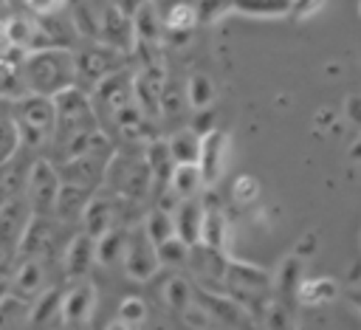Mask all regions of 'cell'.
<instances>
[{
  "mask_svg": "<svg viewBox=\"0 0 361 330\" xmlns=\"http://www.w3.org/2000/svg\"><path fill=\"white\" fill-rule=\"evenodd\" d=\"M23 82L28 93L39 96H56L65 87L76 82V65H73V51L71 48H39L28 51L20 65Z\"/></svg>",
  "mask_w": 361,
  "mask_h": 330,
  "instance_id": "6da1fadb",
  "label": "cell"
},
{
  "mask_svg": "<svg viewBox=\"0 0 361 330\" xmlns=\"http://www.w3.org/2000/svg\"><path fill=\"white\" fill-rule=\"evenodd\" d=\"M54 104H56V130H54V144H56V149H62L71 138L102 127V124H99V116H96V110H93L90 93H85V90L76 87V85H71V87H65L62 93H56V96H54Z\"/></svg>",
  "mask_w": 361,
  "mask_h": 330,
  "instance_id": "7a4b0ae2",
  "label": "cell"
},
{
  "mask_svg": "<svg viewBox=\"0 0 361 330\" xmlns=\"http://www.w3.org/2000/svg\"><path fill=\"white\" fill-rule=\"evenodd\" d=\"M124 59H127V54H121V51H116L99 39H90L79 51H73V65H76V82L73 85L82 87L85 93H93V87L104 76L124 68Z\"/></svg>",
  "mask_w": 361,
  "mask_h": 330,
  "instance_id": "3957f363",
  "label": "cell"
},
{
  "mask_svg": "<svg viewBox=\"0 0 361 330\" xmlns=\"http://www.w3.org/2000/svg\"><path fill=\"white\" fill-rule=\"evenodd\" d=\"M59 186H62L59 169L51 161L37 158L25 175V203H28L31 214H54Z\"/></svg>",
  "mask_w": 361,
  "mask_h": 330,
  "instance_id": "277c9868",
  "label": "cell"
},
{
  "mask_svg": "<svg viewBox=\"0 0 361 330\" xmlns=\"http://www.w3.org/2000/svg\"><path fill=\"white\" fill-rule=\"evenodd\" d=\"M121 265H124V274L135 282H149L161 271L158 245L149 240V234L144 231L141 223L127 228V245H124Z\"/></svg>",
  "mask_w": 361,
  "mask_h": 330,
  "instance_id": "5b68a950",
  "label": "cell"
},
{
  "mask_svg": "<svg viewBox=\"0 0 361 330\" xmlns=\"http://www.w3.org/2000/svg\"><path fill=\"white\" fill-rule=\"evenodd\" d=\"M133 68H118L116 73L104 76L93 93H90V102H93V110L99 116V124L104 127V121H113V116L133 102Z\"/></svg>",
  "mask_w": 361,
  "mask_h": 330,
  "instance_id": "8992f818",
  "label": "cell"
},
{
  "mask_svg": "<svg viewBox=\"0 0 361 330\" xmlns=\"http://www.w3.org/2000/svg\"><path fill=\"white\" fill-rule=\"evenodd\" d=\"M14 121L54 138L56 130V104L51 96H39V93H25L14 102Z\"/></svg>",
  "mask_w": 361,
  "mask_h": 330,
  "instance_id": "52a82bcc",
  "label": "cell"
},
{
  "mask_svg": "<svg viewBox=\"0 0 361 330\" xmlns=\"http://www.w3.org/2000/svg\"><path fill=\"white\" fill-rule=\"evenodd\" d=\"M226 161H228V133L214 127L206 135H200L197 169H200L203 186H214L220 181V175L226 172Z\"/></svg>",
  "mask_w": 361,
  "mask_h": 330,
  "instance_id": "ba28073f",
  "label": "cell"
},
{
  "mask_svg": "<svg viewBox=\"0 0 361 330\" xmlns=\"http://www.w3.org/2000/svg\"><path fill=\"white\" fill-rule=\"evenodd\" d=\"M161 87H164V73L158 65H141L133 73V102L149 121L161 118Z\"/></svg>",
  "mask_w": 361,
  "mask_h": 330,
  "instance_id": "9c48e42d",
  "label": "cell"
},
{
  "mask_svg": "<svg viewBox=\"0 0 361 330\" xmlns=\"http://www.w3.org/2000/svg\"><path fill=\"white\" fill-rule=\"evenodd\" d=\"M96 310V288L87 282V279H79L73 282L65 293H62V302H59V319L71 327H79L85 322H90Z\"/></svg>",
  "mask_w": 361,
  "mask_h": 330,
  "instance_id": "30bf717a",
  "label": "cell"
},
{
  "mask_svg": "<svg viewBox=\"0 0 361 330\" xmlns=\"http://www.w3.org/2000/svg\"><path fill=\"white\" fill-rule=\"evenodd\" d=\"M28 217H31V209L23 195L11 197L8 203L0 206V257L17 254V243H20V234L25 228Z\"/></svg>",
  "mask_w": 361,
  "mask_h": 330,
  "instance_id": "8fae6325",
  "label": "cell"
},
{
  "mask_svg": "<svg viewBox=\"0 0 361 330\" xmlns=\"http://www.w3.org/2000/svg\"><path fill=\"white\" fill-rule=\"evenodd\" d=\"M51 243H54V214H31L20 234L14 259H31V257L42 259Z\"/></svg>",
  "mask_w": 361,
  "mask_h": 330,
  "instance_id": "7c38bea8",
  "label": "cell"
},
{
  "mask_svg": "<svg viewBox=\"0 0 361 330\" xmlns=\"http://www.w3.org/2000/svg\"><path fill=\"white\" fill-rule=\"evenodd\" d=\"M99 42L127 54L135 48V31H133V17L116 11L110 3L104 6V11L99 14Z\"/></svg>",
  "mask_w": 361,
  "mask_h": 330,
  "instance_id": "4fadbf2b",
  "label": "cell"
},
{
  "mask_svg": "<svg viewBox=\"0 0 361 330\" xmlns=\"http://www.w3.org/2000/svg\"><path fill=\"white\" fill-rule=\"evenodd\" d=\"M45 291V268L39 257L17 259V268L11 274V296L20 302H34Z\"/></svg>",
  "mask_w": 361,
  "mask_h": 330,
  "instance_id": "5bb4252c",
  "label": "cell"
},
{
  "mask_svg": "<svg viewBox=\"0 0 361 330\" xmlns=\"http://www.w3.org/2000/svg\"><path fill=\"white\" fill-rule=\"evenodd\" d=\"M93 262H96V240H93L87 231H79V234L68 243V248H65V259H62L65 276H68L71 282L87 279Z\"/></svg>",
  "mask_w": 361,
  "mask_h": 330,
  "instance_id": "9a60e30c",
  "label": "cell"
},
{
  "mask_svg": "<svg viewBox=\"0 0 361 330\" xmlns=\"http://www.w3.org/2000/svg\"><path fill=\"white\" fill-rule=\"evenodd\" d=\"M226 243H228V217L217 203H212V197H206L203 223H200V245L226 254Z\"/></svg>",
  "mask_w": 361,
  "mask_h": 330,
  "instance_id": "2e32d148",
  "label": "cell"
},
{
  "mask_svg": "<svg viewBox=\"0 0 361 330\" xmlns=\"http://www.w3.org/2000/svg\"><path fill=\"white\" fill-rule=\"evenodd\" d=\"M79 220L85 223L82 231H87L93 240L102 237L110 226L118 223V217H116V200H113V197H104V195H90L87 203H85V209H82V217H79Z\"/></svg>",
  "mask_w": 361,
  "mask_h": 330,
  "instance_id": "e0dca14e",
  "label": "cell"
},
{
  "mask_svg": "<svg viewBox=\"0 0 361 330\" xmlns=\"http://www.w3.org/2000/svg\"><path fill=\"white\" fill-rule=\"evenodd\" d=\"M172 217H175V234L186 245H197L200 243V223H203V200H197V197L178 200Z\"/></svg>",
  "mask_w": 361,
  "mask_h": 330,
  "instance_id": "ac0fdd59",
  "label": "cell"
},
{
  "mask_svg": "<svg viewBox=\"0 0 361 330\" xmlns=\"http://www.w3.org/2000/svg\"><path fill=\"white\" fill-rule=\"evenodd\" d=\"M133 31H135V45H161L164 42V20L158 14L155 0H147L135 14H133Z\"/></svg>",
  "mask_w": 361,
  "mask_h": 330,
  "instance_id": "d6986e66",
  "label": "cell"
},
{
  "mask_svg": "<svg viewBox=\"0 0 361 330\" xmlns=\"http://www.w3.org/2000/svg\"><path fill=\"white\" fill-rule=\"evenodd\" d=\"M305 279V259H299L296 254H288L282 262H279V271L274 274V291H276V299L290 305L296 299V291Z\"/></svg>",
  "mask_w": 361,
  "mask_h": 330,
  "instance_id": "ffe728a7",
  "label": "cell"
},
{
  "mask_svg": "<svg viewBox=\"0 0 361 330\" xmlns=\"http://www.w3.org/2000/svg\"><path fill=\"white\" fill-rule=\"evenodd\" d=\"M231 11L254 20L290 17V0H231Z\"/></svg>",
  "mask_w": 361,
  "mask_h": 330,
  "instance_id": "44dd1931",
  "label": "cell"
},
{
  "mask_svg": "<svg viewBox=\"0 0 361 330\" xmlns=\"http://www.w3.org/2000/svg\"><path fill=\"white\" fill-rule=\"evenodd\" d=\"M127 228L130 226H110L102 237H96V262L99 265H113V262H121L124 257V245H127Z\"/></svg>",
  "mask_w": 361,
  "mask_h": 330,
  "instance_id": "7402d4cb",
  "label": "cell"
},
{
  "mask_svg": "<svg viewBox=\"0 0 361 330\" xmlns=\"http://www.w3.org/2000/svg\"><path fill=\"white\" fill-rule=\"evenodd\" d=\"M338 296V282L330 279V276H313V279H302L299 291H296V299L307 307H319V305H327Z\"/></svg>",
  "mask_w": 361,
  "mask_h": 330,
  "instance_id": "603a6c76",
  "label": "cell"
},
{
  "mask_svg": "<svg viewBox=\"0 0 361 330\" xmlns=\"http://www.w3.org/2000/svg\"><path fill=\"white\" fill-rule=\"evenodd\" d=\"M144 161L152 172V181H161V183H169V175L175 169V161H172V152H169V144L166 138H149L147 141V149H144Z\"/></svg>",
  "mask_w": 361,
  "mask_h": 330,
  "instance_id": "cb8c5ba5",
  "label": "cell"
},
{
  "mask_svg": "<svg viewBox=\"0 0 361 330\" xmlns=\"http://www.w3.org/2000/svg\"><path fill=\"white\" fill-rule=\"evenodd\" d=\"M169 192L178 197V200H186V197H197V189L203 186L200 181V169L197 164H175L172 175H169Z\"/></svg>",
  "mask_w": 361,
  "mask_h": 330,
  "instance_id": "d4e9b609",
  "label": "cell"
},
{
  "mask_svg": "<svg viewBox=\"0 0 361 330\" xmlns=\"http://www.w3.org/2000/svg\"><path fill=\"white\" fill-rule=\"evenodd\" d=\"M183 90H186V104H189L192 110H206V107H212V104H214V96H217L214 82H212L203 71L189 73V79L183 82Z\"/></svg>",
  "mask_w": 361,
  "mask_h": 330,
  "instance_id": "484cf974",
  "label": "cell"
},
{
  "mask_svg": "<svg viewBox=\"0 0 361 330\" xmlns=\"http://www.w3.org/2000/svg\"><path fill=\"white\" fill-rule=\"evenodd\" d=\"M34 37H37V20L34 14H14L6 20V42L20 48V51H31L34 45Z\"/></svg>",
  "mask_w": 361,
  "mask_h": 330,
  "instance_id": "4316f807",
  "label": "cell"
},
{
  "mask_svg": "<svg viewBox=\"0 0 361 330\" xmlns=\"http://www.w3.org/2000/svg\"><path fill=\"white\" fill-rule=\"evenodd\" d=\"M169 152H172V161L175 164H197V155H200V135L195 130H175L169 138Z\"/></svg>",
  "mask_w": 361,
  "mask_h": 330,
  "instance_id": "83f0119b",
  "label": "cell"
},
{
  "mask_svg": "<svg viewBox=\"0 0 361 330\" xmlns=\"http://www.w3.org/2000/svg\"><path fill=\"white\" fill-rule=\"evenodd\" d=\"M141 226H144V231L149 234V240H152L155 245H161L164 240H169V237L175 234V217H172V212L164 209V206L149 209V214L141 220Z\"/></svg>",
  "mask_w": 361,
  "mask_h": 330,
  "instance_id": "f1b7e54d",
  "label": "cell"
},
{
  "mask_svg": "<svg viewBox=\"0 0 361 330\" xmlns=\"http://www.w3.org/2000/svg\"><path fill=\"white\" fill-rule=\"evenodd\" d=\"M25 93L28 90H25V82H23V73H20V62H11V59L0 56V99L17 102Z\"/></svg>",
  "mask_w": 361,
  "mask_h": 330,
  "instance_id": "f546056e",
  "label": "cell"
},
{
  "mask_svg": "<svg viewBox=\"0 0 361 330\" xmlns=\"http://www.w3.org/2000/svg\"><path fill=\"white\" fill-rule=\"evenodd\" d=\"M164 302H166L169 310L183 313V310L195 302V293H192L189 279H183V276H172V279L164 285Z\"/></svg>",
  "mask_w": 361,
  "mask_h": 330,
  "instance_id": "4dcf8cb0",
  "label": "cell"
},
{
  "mask_svg": "<svg viewBox=\"0 0 361 330\" xmlns=\"http://www.w3.org/2000/svg\"><path fill=\"white\" fill-rule=\"evenodd\" d=\"M20 130H17V121L14 116H0V169L8 166L20 149Z\"/></svg>",
  "mask_w": 361,
  "mask_h": 330,
  "instance_id": "1f68e13d",
  "label": "cell"
},
{
  "mask_svg": "<svg viewBox=\"0 0 361 330\" xmlns=\"http://www.w3.org/2000/svg\"><path fill=\"white\" fill-rule=\"evenodd\" d=\"M59 302H62V291H59V288L42 291V293L34 299V307H31L28 322H31V324H45V322H51V319L59 313Z\"/></svg>",
  "mask_w": 361,
  "mask_h": 330,
  "instance_id": "d6a6232c",
  "label": "cell"
},
{
  "mask_svg": "<svg viewBox=\"0 0 361 330\" xmlns=\"http://www.w3.org/2000/svg\"><path fill=\"white\" fill-rule=\"evenodd\" d=\"M186 102V90L178 79L164 76V87H161V118H175L180 116V104Z\"/></svg>",
  "mask_w": 361,
  "mask_h": 330,
  "instance_id": "836d02e7",
  "label": "cell"
},
{
  "mask_svg": "<svg viewBox=\"0 0 361 330\" xmlns=\"http://www.w3.org/2000/svg\"><path fill=\"white\" fill-rule=\"evenodd\" d=\"M189 254H192V245H186L178 234H172L169 240H164L158 245V259H161V268H180L189 262Z\"/></svg>",
  "mask_w": 361,
  "mask_h": 330,
  "instance_id": "e575fe53",
  "label": "cell"
},
{
  "mask_svg": "<svg viewBox=\"0 0 361 330\" xmlns=\"http://www.w3.org/2000/svg\"><path fill=\"white\" fill-rule=\"evenodd\" d=\"M161 20H164V31H192L197 25L195 3H172V8Z\"/></svg>",
  "mask_w": 361,
  "mask_h": 330,
  "instance_id": "d590c367",
  "label": "cell"
},
{
  "mask_svg": "<svg viewBox=\"0 0 361 330\" xmlns=\"http://www.w3.org/2000/svg\"><path fill=\"white\" fill-rule=\"evenodd\" d=\"M71 23H73V31L85 39H96L99 37V17L90 11L87 3H76L73 11H71Z\"/></svg>",
  "mask_w": 361,
  "mask_h": 330,
  "instance_id": "8d00e7d4",
  "label": "cell"
},
{
  "mask_svg": "<svg viewBox=\"0 0 361 330\" xmlns=\"http://www.w3.org/2000/svg\"><path fill=\"white\" fill-rule=\"evenodd\" d=\"M262 319H265V330H293V313H290V305L279 302V299H271L262 310Z\"/></svg>",
  "mask_w": 361,
  "mask_h": 330,
  "instance_id": "74e56055",
  "label": "cell"
},
{
  "mask_svg": "<svg viewBox=\"0 0 361 330\" xmlns=\"http://www.w3.org/2000/svg\"><path fill=\"white\" fill-rule=\"evenodd\" d=\"M228 11H231V0H195V14H197V23L203 25H214Z\"/></svg>",
  "mask_w": 361,
  "mask_h": 330,
  "instance_id": "f35d334b",
  "label": "cell"
},
{
  "mask_svg": "<svg viewBox=\"0 0 361 330\" xmlns=\"http://www.w3.org/2000/svg\"><path fill=\"white\" fill-rule=\"evenodd\" d=\"M118 322H124L133 330H138L147 322V305H144V299H138V296L121 299V305H118Z\"/></svg>",
  "mask_w": 361,
  "mask_h": 330,
  "instance_id": "ab89813d",
  "label": "cell"
},
{
  "mask_svg": "<svg viewBox=\"0 0 361 330\" xmlns=\"http://www.w3.org/2000/svg\"><path fill=\"white\" fill-rule=\"evenodd\" d=\"M257 195H259V183L254 175H240L231 186V197L237 203H251V200H257Z\"/></svg>",
  "mask_w": 361,
  "mask_h": 330,
  "instance_id": "60d3db41",
  "label": "cell"
},
{
  "mask_svg": "<svg viewBox=\"0 0 361 330\" xmlns=\"http://www.w3.org/2000/svg\"><path fill=\"white\" fill-rule=\"evenodd\" d=\"M28 14L34 17H51V14H62L68 8L71 0H23Z\"/></svg>",
  "mask_w": 361,
  "mask_h": 330,
  "instance_id": "b9f144b4",
  "label": "cell"
},
{
  "mask_svg": "<svg viewBox=\"0 0 361 330\" xmlns=\"http://www.w3.org/2000/svg\"><path fill=\"white\" fill-rule=\"evenodd\" d=\"M327 0H290V17L293 20H307L324 8Z\"/></svg>",
  "mask_w": 361,
  "mask_h": 330,
  "instance_id": "7bdbcfd3",
  "label": "cell"
},
{
  "mask_svg": "<svg viewBox=\"0 0 361 330\" xmlns=\"http://www.w3.org/2000/svg\"><path fill=\"white\" fill-rule=\"evenodd\" d=\"M195 116H192V124H189V130H195L197 135H206L209 130H214V113L206 107V110H192Z\"/></svg>",
  "mask_w": 361,
  "mask_h": 330,
  "instance_id": "ee69618b",
  "label": "cell"
},
{
  "mask_svg": "<svg viewBox=\"0 0 361 330\" xmlns=\"http://www.w3.org/2000/svg\"><path fill=\"white\" fill-rule=\"evenodd\" d=\"M344 116L350 124H355L361 130V93H353L344 99Z\"/></svg>",
  "mask_w": 361,
  "mask_h": 330,
  "instance_id": "f6af8a7d",
  "label": "cell"
},
{
  "mask_svg": "<svg viewBox=\"0 0 361 330\" xmlns=\"http://www.w3.org/2000/svg\"><path fill=\"white\" fill-rule=\"evenodd\" d=\"M313 251H316V234H305V237L296 243V248H293V254H296L299 259H307Z\"/></svg>",
  "mask_w": 361,
  "mask_h": 330,
  "instance_id": "bcb514c9",
  "label": "cell"
},
{
  "mask_svg": "<svg viewBox=\"0 0 361 330\" xmlns=\"http://www.w3.org/2000/svg\"><path fill=\"white\" fill-rule=\"evenodd\" d=\"M107 3H110L116 11H121V14L133 17V14H135V11H138V8H141L147 0H107Z\"/></svg>",
  "mask_w": 361,
  "mask_h": 330,
  "instance_id": "7dc6e473",
  "label": "cell"
},
{
  "mask_svg": "<svg viewBox=\"0 0 361 330\" xmlns=\"http://www.w3.org/2000/svg\"><path fill=\"white\" fill-rule=\"evenodd\" d=\"M8 299H11V276L0 274V307H3Z\"/></svg>",
  "mask_w": 361,
  "mask_h": 330,
  "instance_id": "c3c4849f",
  "label": "cell"
},
{
  "mask_svg": "<svg viewBox=\"0 0 361 330\" xmlns=\"http://www.w3.org/2000/svg\"><path fill=\"white\" fill-rule=\"evenodd\" d=\"M347 296H350V302H353V307L361 313V288H350L347 291Z\"/></svg>",
  "mask_w": 361,
  "mask_h": 330,
  "instance_id": "681fc988",
  "label": "cell"
},
{
  "mask_svg": "<svg viewBox=\"0 0 361 330\" xmlns=\"http://www.w3.org/2000/svg\"><path fill=\"white\" fill-rule=\"evenodd\" d=\"M350 158H353V161H361V135L350 144Z\"/></svg>",
  "mask_w": 361,
  "mask_h": 330,
  "instance_id": "f907efd6",
  "label": "cell"
},
{
  "mask_svg": "<svg viewBox=\"0 0 361 330\" xmlns=\"http://www.w3.org/2000/svg\"><path fill=\"white\" fill-rule=\"evenodd\" d=\"M104 330H133V327H130V324H124V322H118V319H116V322H110V324H107V327H104Z\"/></svg>",
  "mask_w": 361,
  "mask_h": 330,
  "instance_id": "816d5d0a",
  "label": "cell"
},
{
  "mask_svg": "<svg viewBox=\"0 0 361 330\" xmlns=\"http://www.w3.org/2000/svg\"><path fill=\"white\" fill-rule=\"evenodd\" d=\"M6 42V20H0V45Z\"/></svg>",
  "mask_w": 361,
  "mask_h": 330,
  "instance_id": "f5cc1de1",
  "label": "cell"
},
{
  "mask_svg": "<svg viewBox=\"0 0 361 330\" xmlns=\"http://www.w3.org/2000/svg\"><path fill=\"white\" fill-rule=\"evenodd\" d=\"M3 3H6V6H11V3H17V0H3Z\"/></svg>",
  "mask_w": 361,
  "mask_h": 330,
  "instance_id": "db71d44e",
  "label": "cell"
},
{
  "mask_svg": "<svg viewBox=\"0 0 361 330\" xmlns=\"http://www.w3.org/2000/svg\"><path fill=\"white\" fill-rule=\"evenodd\" d=\"M358 14H361V3H358Z\"/></svg>",
  "mask_w": 361,
  "mask_h": 330,
  "instance_id": "11a10c76",
  "label": "cell"
}]
</instances>
